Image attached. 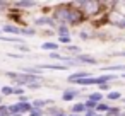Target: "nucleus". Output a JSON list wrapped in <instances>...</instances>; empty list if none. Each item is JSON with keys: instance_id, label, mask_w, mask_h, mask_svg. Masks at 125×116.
Listing matches in <instances>:
<instances>
[{"instance_id": "1a4fd4ad", "label": "nucleus", "mask_w": 125, "mask_h": 116, "mask_svg": "<svg viewBox=\"0 0 125 116\" xmlns=\"http://www.w3.org/2000/svg\"><path fill=\"white\" fill-rule=\"evenodd\" d=\"M118 19H111V22H113V26H116V27H125V16L123 14H120L118 12Z\"/></svg>"}, {"instance_id": "aec40b11", "label": "nucleus", "mask_w": 125, "mask_h": 116, "mask_svg": "<svg viewBox=\"0 0 125 116\" xmlns=\"http://www.w3.org/2000/svg\"><path fill=\"white\" fill-rule=\"evenodd\" d=\"M46 104H52V101H50V99H46V101H34V106H36L38 109H40L41 106H46Z\"/></svg>"}, {"instance_id": "dca6fc26", "label": "nucleus", "mask_w": 125, "mask_h": 116, "mask_svg": "<svg viewBox=\"0 0 125 116\" xmlns=\"http://www.w3.org/2000/svg\"><path fill=\"white\" fill-rule=\"evenodd\" d=\"M58 34L60 36H69V26H58Z\"/></svg>"}, {"instance_id": "c85d7f7f", "label": "nucleus", "mask_w": 125, "mask_h": 116, "mask_svg": "<svg viewBox=\"0 0 125 116\" xmlns=\"http://www.w3.org/2000/svg\"><path fill=\"white\" fill-rule=\"evenodd\" d=\"M57 116H69V114H65V113H63V111H62V113H58V114H57Z\"/></svg>"}, {"instance_id": "0eeeda50", "label": "nucleus", "mask_w": 125, "mask_h": 116, "mask_svg": "<svg viewBox=\"0 0 125 116\" xmlns=\"http://www.w3.org/2000/svg\"><path fill=\"white\" fill-rule=\"evenodd\" d=\"M2 29H4L5 33H9V34H10V33H12V34H22V29H19V27H16V26H10V24H9V26H4Z\"/></svg>"}, {"instance_id": "cd10ccee", "label": "nucleus", "mask_w": 125, "mask_h": 116, "mask_svg": "<svg viewBox=\"0 0 125 116\" xmlns=\"http://www.w3.org/2000/svg\"><path fill=\"white\" fill-rule=\"evenodd\" d=\"M81 38H82V39H87V38H89V34H87L86 31H81Z\"/></svg>"}, {"instance_id": "6e6552de", "label": "nucleus", "mask_w": 125, "mask_h": 116, "mask_svg": "<svg viewBox=\"0 0 125 116\" xmlns=\"http://www.w3.org/2000/svg\"><path fill=\"white\" fill-rule=\"evenodd\" d=\"M79 113H86V106L84 102H77L72 106V114H79Z\"/></svg>"}, {"instance_id": "6ab92c4d", "label": "nucleus", "mask_w": 125, "mask_h": 116, "mask_svg": "<svg viewBox=\"0 0 125 116\" xmlns=\"http://www.w3.org/2000/svg\"><path fill=\"white\" fill-rule=\"evenodd\" d=\"M14 90H16V89H14V87H9V85H7V87H2V94H4V96H10V94H14Z\"/></svg>"}, {"instance_id": "7ed1b4c3", "label": "nucleus", "mask_w": 125, "mask_h": 116, "mask_svg": "<svg viewBox=\"0 0 125 116\" xmlns=\"http://www.w3.org/2000/svg\"><path fill=\"white\" fill-rule=\"evenodd\" d=\"M118 75L116 73H106V75H99L96 77V85H103V84H110L111 80H116Z\"/></svg>"}, {"instance_id": "4468645a", "label": "nucleus", "mask_w": 125, "mask_h": 116, "mask_svg": "<svg viewBox=\"0 0 125 116\" xmlns=\"http://www.w3.org/2000/svg\"><path fill=\"white\" fill-rule=\"evenodd\" d=\"M57 48H58V45H57V43H50V41L41 45V50H50V51H55Z\"/></svg>"}, {"instance_id": "a211bd4d", "label": "nucleus", "mask_w": 125, "mask_h": 116, "mask_svg": "<svg viewBox=\"0 0 125 116\" xmlns=\"http://www.w3.org/2000/svg\"><path fill=\"white\" fill-rule=\"evenodd\" d=\"M70 41H72V39H70V36H60V38H58V43H62V45H67V46L70 45Z\"/></svg>"}, {"instance_id": "c756f323", "label": "nucleus", "mask_w": 125, "mask_h": 116, "mask_svg": "<svg viewBox=\"0 0 125 116\" xmlns=\"http://www.w3.org/2000/svg\"><path fill=\"white\" fill-rule=\"evenodd\" d=\"M113 55H120V56H125V51H123V53H113Z\"/></svg>"}, {"instance_id": "2f4dec72", "label": "nucleus", "mask_w": 125, "mask_h": 116, "mask_svg": "<svg viewBox=\"0 0 125 116\" xmlns=\"http://www.w3.org/2000/svg\"><path fill=\"white\" fill-rule=\"evenodd\" d=\"M69 116H79V114H69Z\"/></svg>"}, {"instance_id": "5701e85b", "label": "nucleus", "mask_w": 125, "mask_h": 116, "mask_svg": "<svg viewBox=\"0 0 125 116\" xmlns=\"http://www.w3.org/2000/svg\"><path fill=\"white\" fill-rule=\"evenodd\" d=\"M41 114H43V111L38 109V107H34V109L31 111V116H41Z\"/></svg>"}, {"instance_id": "412c9836", "label": "nucleus", "mask_w": 125, "mask_h": 116, "mask_svg": "<svg viewBox=\"0 0 125 116\" xmlns=\"http://www.w3.org/2000/svg\"><path fill=\"white\" fill-rule=\"evenodd\" d=\"M36 24H38V26H40V24H53V21H52V19H46V17H41V19L36 21Z\"/></svg>"}, {"instance_id": "7c9ffc66", "label": "nucleus", "mask_w": 125, "mask_h": 116, "mask_svg": "<svg viewBox=\"0 0 125 116\" xmlns=\"http://www.w3.org/2000/svg\"><path fill=\"white\" fill-rule=\"evenodd\" d=\"M96 116H106V114H98V113H96Z\"/></svg>"}, {"instance_id": "39448f33", "label": "nucleus", "mask_w": 125, "mask_h": 116, "mask_svg": "<svg viewBox=\"0 0 125 116\" xmlns=\"http://www.w3.org/2000/svg\"><path fill=\"white\" fill-rule=\"evenodd\" d=\"M77 96H79V90H75V89H70V90H65V92H63L62 99H63V101H74Z\"/></svg>"}, {"instance_id": "f257e3e1", "label": "nucleus", "mask_w": 125, "mask_h": 116, "mask_svg": "<svg viewBox=\"0 0 125 116\" xmlns=\"http://www.w3.org/2000/svg\"><path fill=\"white\" fill-rule=\"evenodd\" d=\"M55 19L62 22V26H67V24H79L84 21V16L79 9H74V5H60L57 10H55Z\"/></svg>"}, {"instance_id": "393cba45", "label": "nucleus", "mask_w": 125, "mask_h": 116, "mask_svg": "<svg viewBox=\"0 0 125 116\" xmlns=\"http://www.w3.org/2000/svg\"><path fill=\"white\" fill-rule=\"evenodd\" d=\"M98 87H99V92L101 90H108L110 89V84H103V85H98Z\"/></svg>"}, {"instance_id": "f8f14e48", "label": "nucleus", "mask_w": 125, "mask_h": 116, "mask_svg": "<svg viewBox=\"0 0 125 116\" xmlns=\"http://www.w3.org/2000/svg\"><path fill=\"white\" fill-rule=\"evenodd\" d=\"M106 99L108 101H118V99H122V94L118 90H111L110 94H106Z\"/></svg>"}, {"instance_id": "20e7f679", "label": "nucleus", "mask_w": 125, "mask_h": 116, "mask_svg": "<svg viewBox=\"0 0 125 116\" xmlns=\"http://www.w3.org/2000/svg\"><path fill=\"white\" fill-rule=\"evenodd\" d=\"M87 77H91V75H89V72H75V73L69 75V82H75V80H81V79H87Z\"/></svg>"}, {"instance_id": "423d86ee", "label": "nucleus", "mask_w": 125, "mask_h": 116, "mask_svg": "<svg viewBox=\"0 0 125 116\" xmlns=\"http://www.w3.org/2000/svg\"><path fill=\"white\" fill-rule=\"evenodd\" d=\"M77 62H82V63H91V65H94L98 60H96V58H93V56H87V55H79V56H77Z\"/></svg>"}, {"instance_id": "2eb2a0df", "label": "nucleus", "mask_w": 125, "mask_h": 116, "mask_svg": "<svg viewBox=\"0 0 125 116\" xmlns=\"http://www.w3.org/2000/svg\"><path fill=\"white\" fill-rule=\"evenodd\" d=\"M120 114H122L120 107H110V111L106 113V116H120Z\"/></svg>"}, {"instance_id": "9b49d317", "label": "nucleus", "mask_w": 125, "mask_h": 116, "mask_svg": "<svg viewBox=\"0 0 125 116\" xmlns=\"http://www.w3.org/2000/svg\"><path fill=\"white\" fill-rule=\"evenodd\" d=\"M110 107H111V106H108L106 102H99V104L96 106V113H98V114H99V113H101V114H103V113H108Z\"/></svg>"}, {"instance_id": "a878e982", "label": "nucleus", "mask_w": 125, "mask_h": 116, "mask_svg": "<svg viewBox=\"0 0 125 116\" xmlns=\"http://www.w3.org/2000/svg\"><path fill=\"white\" fill-rule=\"evenodd\" d=\"M84 116H96V111H93V109H87V111L84 113Z\"/></svg>"}, {"instance_id": "4be33fe9", "label": "nucleus", "mask_w": 125, "mask_h": 116, "mask_svg": "<svg viewBox=\"0 0 125 116\" xmlns=\"http://www.w3.org/2000/svg\"><path fill=\"white\" fill-rule=\"evenodd\" d=\"M17 5H19V7H34L36 4H34V2H19Z\"/></svg>"}, {"instance_id": "f3484780", "label": "nucleus", "mask_w": 125, "mask_h": 116, "mask_svg": "<svg viewBox=\"0 0 125 116\" xmlns=\"http://www.w3.org/2000/svg\"><path fill=\"white\" fill-rule=\"evenodd\" d=\"M84 106H86V111H87V109H93V111H96V106H98V104H96V102H93V101H89V99H87V101H86V102H84Z\"/></svg>"}, {"instance_id": "473e14b6", "label": "nucleus", "mask_w": 125, "mask_h": 116, "mask_svg": "<svg viewBox=\"0 0 125 116\" xmlns=\"http://www.w3.org/2000/svg\"><path fill=\"white\" fill-rule=\"evenodd\" d=\"M123 109H125V107H123Z\"/></svg>"}, {"instance_id": "9d476101", "label": "nucleus", "mask_w": 125, "mask_h": 116, "mask_svg": "<svg viewBox=\"0 0 125 116\" xmlns=\"http://www.w3.org/2000/svg\"><path fill=\"white\" fill-rule=\"evenodd\" d=\"M89 101L99 104V102H103V94H101V92H93V94L89 96Z\"/></svg>"}, {"instance_id": "bb28decb", "label": "nucleus", "mask_w": 125, "mask_h": 116, "mask_svg": "<svg viewBox=\"0 0 125 116\" xmlns=\"http://www.w3.org/2000/svg\"><path fill=\"white\" fill-rule=\"evenodd\" d=\"M22 34H34L33 29H22Z\"/></svg>"}, {"instance_id": "b1692460", "label": "nucleus", "mask_w": 125, "mask_h": 116, "mask_svg": "<svg viewBox=\"0 0 125 116\" xmlns=\"http://www.w3.org/2000/svg\"><path fill=\"white\" fill-rule=\"evenodd\" d=\"M67 50H69V51H81V50H79V46H74V45H69V46H67Z\"/></svg>"}, {"instance_id": "ddd939ff", "label": "nucleus", "mask_w": 125, "mask_h": 116, "mask_svg": "<svg viewBox=\"0 0 125 116\" xmlns=\"http://www.w3.org/2000/svg\"><path fill=\"white\" fill-rule=\"evenodd\" d=\"M104 72H123V73H125V65H115V67H104Z\"/></svg>"}, {"instance_id": "f03ea898", "label": "nucleus", "mask_w": 125, "mask_h": 116, "mask_svg": "<svg viewBox=\"0 0 125 116\" xmlns=\"http://www.w3.org/2000/svg\"><path fill=\"white\" fill-rule=\"evenodd\" d=\"M74 7H77L81 12H82V16L86 17V16H96V14H99V10H101V4L99 2H93V0H89V2H75V4H72Z\"/></svg>"}]
</instances>
